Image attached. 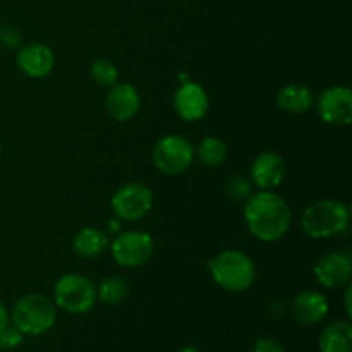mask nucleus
Instances as JSON below:
<instances>
[{"mask_svg": "<svg viewBox=\"0 0 352 352\" xmlns=\"http://www.w3.org/2000/svg\"><path fill=\"white\" fill-rule=\"evenodd\" d=\"M109 237L96 227H82L72 239V250L85 260H96L109 248Z\"/></svg>", "mask_w": 352, "mask_h": 352, "instance_id": "obj_16", "label": "nucleus"}, {"mask_svg": "<svg viewBox=\"0 0 352 352\" xmlns=\"http://www.w3.org/2000/svg\"><path fill=\"white\" fill-rule=\"evenodd\" d=\"M287 164L284 157L275 151H263L253 160L250 168L251 182L260 191H274L284 182Z\"/></svg>", "mask_w": 352, "mask_h": 352, "instance_id": "obj_11", "label": "nucleus"}, {"mask_svg": "<svg viewBox=\"0 0 352 352\" xmlns=\"http://www.w3.org/2000/svg\"><path fill=\"white\" fill-rule=\"evenodd\" d=\"M57 322V306L45 294H26L10 309V325L23 336L40 337L50 332Z\"/></svg>", "mask_w": 352, "mask_h": 352, "instance_id": "obj_3", "label": "nucleus"}, {"mask_svg": "<svg viewBox=\"0 0 352 352\" xmlns=\"http://www.w3.org/2000/svg\"><path fill=\"white\" fill-rule=\"evenodd\" d=\"M109 227H110V232H117V230L120 229V220L117 219V217H116V219L110 220V222H109Z\"/></svg>", "mask_w": 352, "mask_h": 352, "instance_id": "obj_28", "label": "nucleus"}, {"mask_svg": "<svg viewBox=\"0 0 352 352\" xmlns=\"http://www.w3.org/2000/svg\"><path fill=\"white\" fill-rule=\"evenodd\" d=\"M344 305H346L347 318H351V315H352V309H351V285H347V289H346V296H344Z\"/></svg>", "mask_w": 352, "mask_h": 352, "instance_id": "obj_27", "label": "nucleus"}, {"mask_svg": "<svg viewBox=\"0 0 352 352\" xmlns=\"http://www.w3.org/2000/svg\"><path fill=\"white\" fill-rule=\"evenodd\" d=\"M213 282L227 292H244L256 280V268L246 253L227 250L208 261Z\"/></svg>", "mask_w": 352, "mask_h": 352, "instance_id": "obj_4", "label": "nucleus"}, {"mask_svg": "<svg viewBox=\"0 0 352 352\" xmlns=\"http://www.w3.org/2000/svg\"><path fill=\"white\" fill-rule=\"evenodd\" d=\"M153 208V192L146 184L127 182L112 196L113 215L124 222H138Z\"/></svg>", "mask_w": 352, "mask_h": 352, "instance_id": "obj_8", "label": "nucleus"}, {"mask_svg": "<svg viewBox=\"0 0 352 352\" xmlns=\"http://www.w3.org/2000/svg\"><path fill=\"white\" fill-rule=\"evenodd\" d=\"M315 103L313 93L305 85H287L277 93L278 109L287 113H305Z\"/></svg>", "mask_w": 352, "mask_h": 352, "instance_id": "obj_18", "label": "nucleus"}, {"mask_svg": "<svg viewBox=\"0 0 352 352\" xmlns=\"http://www.w3.org/2000/svg\"><path fill=\"white\" fill-rule=\"evenodd\" d=\"M177 352H203L201 349H198V347H191V346H188V347H182V349H179Z\"/></svg>", "mask_w": 352, "mask_h": 352, "instance_id": "obj_29", "label": "nucleus"}, {"mask_svg": "<svg viewBox=\"0 0 352 352\" xmlns=\"http://www.w3.org/2000/svg\"><path fill=\"white\" fill-rule=\"evenodd\" d=\"M329 301L318 291H302L292 301V315L301 325H316L329 315Z\"/></svg>", "mask_w": 352, "mask_h": 352, "instance_id": "obj_15", "label": "nucleus"}, {"mask_svg": "<svg viewBox=\"0 0 352 352\" xmlns=\"http://www.w3.org/2000/svg\"><path fill=\"white\" fill-rule=\"evenodd\" d=\"M0 153H2V143H0Z\"/></svg>", "mask_w": 352, "mask_h": 352, "instance_id": "obj_30", "label": "nucleus"}, {"mask_svg": "<svg viewBox=\"0 0 352 352\" xmlns=\"http://www.w3.org/2000/svg\"><path fill=\"white\" fill-rule=\"evenodd\" d=\"M248 230L261 243H275L289 232L292 213L287 201L275 191H256L244 203Z\"/></svg>", "mask_w": 352, "mask_h": 352, "instance_id": "obj_1", "label": "nucleus"}, {"mask_svg": "<svg viewBox=\"0 0 352 352\" xmlns=\"http://www.w3.org/2000/svg\"><path fill=\"white\" fill-rule=\"evenodd\" d=\"M320 119L330 126H349L352 122V93L347 86H330L316 100Z\"/></svg>", "mask_w": 352, "mask_h": 352, "instance_id": "obj_9", "label": "nucleus"}, {"mask_svg": "<svg viewBox=\"0 0 352 352\" xmlns=\"http://www.w3.org/2000/svg\"><path fill=\"white\" fill-rule=\"evenodd\" d=\"M0 43L7 48H19L23 45V34L17 28L7 24L0 28Z\"/></svg>", "mask_w": 352, "mask_h": 352, "instance_id": "obj_24", "label": "nucleus"}, {"mask_svg": "<svg viewBox=\"0 0 352 352\" xmlns=\"http://www.w3.org/2000/svg\"><path fill=\"white\" fill-rule=\"evenodd\" d=\"M313 275L316 282L325 289L344 287L349 284L352 277L351 256L340 251L323 254L313 265Z\"/></svg>", "mask_w": 352, "mask_h": 352, "instance_id": "obj_10", "label": "nucleus"}, {"mask_svg": "<svg viewBox=\"0 0 352 352\" xmlns=\"http://www.w3.org/2000/svg\"><path fill=\"white\" fill-rule=\"evenodd\" d=\"M16 64L19 71L26 74L28 78H47L55 67L54 50L45 43L21 45L17 48Z\"/></svg>", "mask_w": 352, "mask_h": 352, "instance_id": "obj_13", "label": "nucleus"}, {"mask_svg": "<svg viewBox=\"0 0 352 352\" xmlns=\"http://www.w3.org/2000/svg\"><path fill=\"white\" fill-rule=\"evenodd\" d=\"M320 352H352V325L349 320H339L322 330L318 337Z\"/></svg>", "mask_w": 352, "mask_h": 352, "instance_id": "obj_17", "label": "nucleus"}, {"mask_svg": "<svg viewBox=\"0 0 352 352\" xmlns=\"http://www.w3.org/2000/svg\"><path fill=\"white\" fill-rule=\"evenodd\" d=\"M91 78L96 85L110 88L119 81V69L109 58H98L91 65Z\"/></svg>", "mask_w": 352, "mask_h": 352, "instance_id": "obj_21", "label": "nucleus"}, {"mask_svg": "<svg viewBox=\"0 0 352 352\" xmlns=\"http://www.w3.org/2000/svg\"><path fill=\"white\" fill-rule=\"evenodd\" d=\"M351 208L337 199H320L302 212L301 227L313 239H330L347 232Z\"/></svg>", "mask_w": 352, "mask_h": 352, "instance_id": "obj_2", "label": "nucleus"}, {"mask_svg": "<svg viewBox=\"0 0 352 352\" xmlns=\"http://www.w3.org/2000/svg\"><path fill=\"white\" fill-rule=\"evenodd\" d=\"M229 148L220 138L206 136L199 141L198 148H195V157L206 167H220L227 160Z\"/></svg>", "mask_w": 352, "mask_h": 352, "instance_id": "obj_19", "label": "nucleus"}, {"mask_svg": "<svg viewBox=\"0 0 352 352\" xmlns=\"http://www.w3.org/2000/svg\"><path fill=\"white\" fill-rule=\"evenodd\" d=\"M153 165L164 175H181L195 162V146L179 134L164 136L153 148Z\"/></svg>", "mask_w": 352, "mask_h": 352, "instance_id": "obj_6", "label": "nucleus"}, {"mask_svg": "<svg viewBox=\"0 0 352 352\" xmlns=\"http://www.w3.org/2000/svg\"><path fill=\"white\" fill-rule=\"evenodd\" d=\"M96 285L81 274H67L54 287V302L69 315H85L96 305Z\"/></svg>", "mask_w": 352, "mask_h": 352, "instance_id": "obj_5", "label": "nucleus"}, {"mask_svg": "<svg viewBox=\"0 0 352 352\" xmlns=\"http://www.w3.org/2000/svg\"><path fill=\"white\" fill-rule=\"evenodd\" d=\"M251 352H285V349L278 340L270 339V337H261L254 342Z\"/></svg>", "mask_w": 352, "mask_h": 352, "instance_id": "obj_25", "label": "nucleus"}, {"mask_svg": "<svg viewBox=\"0 0 352 352\" xmlns=\"http://www.w3.org/2000/svg\"><path fill=\"white\" fill-rule=\"evenodd\" d=\"M141 107V96L136 86L131 82H119L110 86L105 96V109L113 120L127 122L133 119Z\"/></svg>", "mask_w": 352, "mask_h": 352, "instance_id": "obj_14", "label": "nucleus"}, {"mask_svg": "<svg viewBox=\"0 0 352 352\" xmlns=\"http://www.w3.org/2000/svg\"><path fill=\"white\" fill-rule=\"evenodd\" d=\"M127 294H129V285L122 277H117V275L105 277L96 285V299L103 305H120L127 298Z\"/></svg>", "mask_w": 352, "mask_h": 352, "instance_id": "obj_20", "label": "nucleus"}, {"mask_svg": "<svg viewBox=\"0 0 352 352\" xmlns=\"http://www.w3.org/2000/svg\"><path fill=\"white\" fill-rule=\"evenodd\" d=\"M174 109L181 119L188 120V122H196L208 113L210 98L201 85L188 79L175 91Z\"/></svg>", "mask_w": 352, "mask_h": 352, "instance_id": "obj_12", "label": "nucleus"}, {"mask_svg": "<svg viewBox=\"0 0 352 352\" xmlns=\"http://www.w3.org/2000/svg\"><path fill=\"white\" fill-rule=\"evenodd\" d=\"M10 323V311L7 309V306L0 301V330L6 329Z\"/></svg>", "mask_w": 352, "mask_h": 352, "instance_id": "obj_26", "label": "nucleus"}, {"mask_svg": "<svg viewBox=\"0 0 352 352\" xmlns=\"http://www.w3.org/2000/svg\"><path fill=\"white\" fill-rule=\"evenodd\" d=\"M24 342V336L14 325H7L6 329L0 330V349L14 351Z\"/></svg>", "mask_w": 352, "mask_h": 352, "instance_id": "obj_23", "label": "nucleus"}, {"mask_svg": "<svg viewBox=\"0 0 352 352\" xmlns=\"http://www.w3.org/2000/svg\"><path fill=\"white\" fill-rule=\"evenodd\" d=\"M109 246L117 265L124 268H136L148 263L153 256L155 241L143 230H126L120 232Z\"/></svg>", "mask_w": 352, "mask_h": 352, "instance_id": "obj_7", "label": "nucleus"}, {"mask_svg": "<svg viewBox=\"0 0 352 352\" xmlns=\"http://www.w3.org/2000/svg\"><path fill=\"white\" fill-rule=\"evenodd\" d=\"M253 182L251 179L244 177V175H232L229 181L226 182V192L232 201L236 203H246L248 198L253 195Z\"/></svg>", "mask_w": 352, "mask_h": 352, "instance_id": "obj_22", "label": "nucleus"}]
</instances>
